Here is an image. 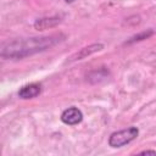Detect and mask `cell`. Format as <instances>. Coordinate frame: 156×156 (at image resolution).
I'll use <instances>...</instances> for the list:
<instances>
[{"mask_svg":"<svg viewBox=\"0 0 156 156\" xmlns=\"http://www.w3.org/2000/svg\"><path fill=\"white\" fill-rule=\"evenodd\" d=\"M62 34H51L45 37H30L6 40L0 44V57L1 58H23L41 51H45L56 44H58Z\"/></svg>","mask_w":156,"mask_h":156,"instance_id":"cell-1","label":"cell"},{"mask_svg":"<svg viewBox=\"0 0 156 156\" xmlns=\"http://www.w3.org/2000/svg\"><path fill=\"white\" fill-rule=\"evenodd\" d=\"M139 134V129L136 127H129L127 129L113 132L108 136V145L111 147H122L130 141H133Z\"/></svg>","mask_w":156,"mask_h":156,"instance_id":"cell-2","label":"cell"},{"mask_svg":"<svg viewBox=\"0 0 156 156\" xmlns=\"http://www.w3.org/2000/svg\"><path fill=\"white\" fill-rule=\"evenodd\" d=\"M82 119H83V113L76 106H71L61 113V121L67 126H76L80 123Z\"/></svg>","mask_w":156,"mask_h":156,"instance_id":"cell-3","label":"cell"},{"mask_svg":"<svg viewBox=\"0 0 156 156\" xmlns=\"http://www.w3.org/2000/svg\"><path fill=\"white\" fill-rule=\"evenodd\" d=\"M41 87L38 83H29L23 85L20 90H18V96L23 100H28V99H33L35 96H38L40 94Z\"/></svg>","mask_w":156,"mask_h":156,"instance_id":"cell-4","label":"cell"},{"mask_svg":"<svg viewBox=\"0 0 156 156\" xmlns=\"http://www.w3.org/2000/svg\"><path fill=\"white\" fill-rule=\"evenodd\" d=\"M104 49V45L101 43H94V44H90L85 48H82L78 52H76L72 57H71V61H77V60H82V58H85L87 56H90L93 55L94 52H98L100 50Z\"/></svg>","mask_w":156,"mask_h":156,"instance_id":"cell-5","label":"cell"},{"mask_svg":"<svg viewBox=\"0 0 156 156\" xmlns=\"http://www.w3.org/2000/svg\"><path fill=\"white\" fill-rule=\"evenodd\" d=\"M61 22V18L55 16V17H44V18H38L34 22V28L38 30H45L49 28H54Z\"/></svg>","mask_w":156,"mask_h":156,"instance_id":"cell-6","label":"cell"},{"mask_svg":"<svg viewBox=\"0 0 156 156\" xmlns=\"http://www.w3.org/2000/svg\"><path fill=\"white\" fill-rule=\"evenodd\" d=\"M152 34H154V30H152V29H150V30H147V32H143V33H140V34H136V35L132 37L128 41H126V44H130V43H134V41H140V40L147 39V38L151 37Z\"/></svg>","mask_w":156,"mask_h":156,"instance_id":"cell-7","label":"cell"},{"mask_svg":"<svg viewBox=\"0 0 156 156\" xmlns=\"http://www.w3.org/2000/svg\"><path fill=\"white\" fill-rule=\"evenodd\" d=\"M65 1H66V2H67V4H71V2H73V1H74V0H65Z\"/></svg>","mask_w":156,"mask_h":156,"instance_id":"cell-8","label":"cell"}]
</instances>
